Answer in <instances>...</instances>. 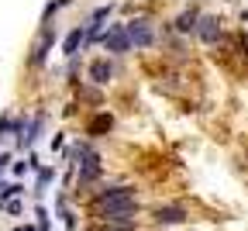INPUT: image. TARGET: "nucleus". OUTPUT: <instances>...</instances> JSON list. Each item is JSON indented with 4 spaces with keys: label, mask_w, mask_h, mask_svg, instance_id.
Here are the masks:
<instances>
[{
    "label": "nucleus",
    "mask_w": 248,
    "mask_h": 231,
    "mask_svg": "<svg viewBox=\"0 0 248 231\" xmlns=\"http://www.w3.org/2000/svg\"><path fill=\"white\" fill-rule=\"evenodd\" d=\"M93 217H100L104 224H135L138 214V197L131 186H107L93 197L90 204Z\"/></svg>",
    "instance_id": "f257e3e1"
},
{
    "label": "nucleus",
    "mask_w": 248,
    "mask_h": 231,
    "mask_svg": "<svg viewBox=\"0 0 248 231\" xmlns=\"http://www.w3.org/2000/svg\"><path fill=\"white\" fill-rule=\"evenodd\" d=\"M73 155L79 159V176H76V180H79V186L97 183V180H100V169H104V166H100V155L93 152L90 145H76V148H73Z\"/></svg>",
    "instance_id": "f03ea898"
},
{
    "label": "nucleus",
    "mask_w": 248,
    "mask_h": 231,
    "mask_svg": "<svg viewBox=\"0 0 248 231\" xmlns=\"http://www.w3.org/2000/svg\"><path fill=\"white\" fill-rule=\"evenodd\" d=\"M100 45H104V52H110V55L131 52L135 45H131V35H128V24H110V28H107V35L100 38Z\"/></svg>",
    "instance_id": "7ed1b4c3"
},
{
    "label": "nucleus",
    "mask_w": 248,
    "mask_h": 231,
    "mask_svg": "<svg viewBox=\"0 0 248 231\" xmlns=\"http://www.w3.org/2000/svg\"><path fill=\"white\" fill-rule=\"evenodd\" d=\"M128 35H131V45H135V49H152V45H155V28H152V21H145V17L128 21Z\"/></svg>",
    "instance_id": "20e7f679"
},
{
    "label": "nucleus",
    "mask_w": 248,
    "mask_h": 231,
    "mask_svg": "<svg viewBox=\"0 0 248 231\" xmlns=\"http://www.w3.org/2000/svg\"><path fill=\"white\" fill-rule=\"evenodd\" d=\"M155 224L159 228H172V224H183L186 217H190V211H186L183 204H166V207H155Z\"/></svg>",
    "instance_id": "39448f33"
},
{
    "label": "nucleus",
    "mask_w": 248,
    "mask_h": 231,
    "mask_svg": "<svg viewBox=\"0 0 248 231\" xmlns=\"http://www.w3.org/2000/svg\"><path fill=\"white\" fill-rule=\"evenodd\" d=\"M52 42H55V31H52V24H42V38H38L35 52H31V66H42V62L48 59V49H52Z\"/></svg>",
    "instance_id": "423d86ee"
},
{
    "label": "nucleus",
    "mask_w": 248,
    "mask_h": 231,
    "mask_svg": "<svg viewBox=\"0 0 248 231\" xmlns=\"http://www.w3.org/2000/svg\"><path fill=\"white\" fill-rule=\"evenodd\" d=\"M197 35H200L207 45H214L217 38H221V17H214V14H203V17H200V24H197Z\"/></svg>",
    "instance_id": "0eeeda50"
},
{
    "label": "nucleus",
    "mask_w": 248,
    "mask_h": 231,
    "mask_svg": "<svg viewBox=\"0 0 248 231\" xmlns=\"http://www.w3.org/2000/svg\"><path fill=\"white\" fill-rule=\"evenodd\" d=\"M110 128H114V117H110L107 111H97V114L86 121V135H90V138H104Z\"/></svg>",
    "instance_id": "6e6552de"
},
{
    "label": "nucleus",
    "mask_w": 248,
    "mask_h": 231,
    "mask_svg": "<svg viewBox=\"0 0 248 231\" xmlns=\"http://www.w3.org/2000/svg\"><path fill=\"white\" fill-rule=\"evenodd\" d=\"M110 76H114V66H110L107 59H93V62H90V80L97 83V86H107Z\"/></svg>",
    "instance_id": "1a4fd4ad"
},
{
    "label": "nucleus",
    "mask_w": 248,
    "mask_h": 231,
    "mask_svg": "<svg viewBox=\"0 0 248 231\" xmlns=\"http://www.w3.org/2000/svg\"><path fill=\"white\" fill-rule=\"evenodd\" d=\"M86 45V28H73L69 35H66V45H62V52H66L69 59H76V52Z\"/></svg>",
    "instance_id": "9d476101"
},
{
    "label": "nucleus",
    "mask_w": 248,
    "mask_h": 231,
    "mask_svg": "<svg viewBox=\"0 0 248 231\" xmlns=\"http://www.w3.org/2000/svg\"><path fill=\"white\" fill-rule=\"evenodd\" d=\"M197 24H200V14L197 11H183L179 17H176V31H183V35H197Z\"/></svg>",
    "instance_id": "9b49d317"
},
{
    "label": "nucleus",
    "mask_w": 248,
    "mask_h": 231,
    "mask_svg": "<svg viewBox=\"0 0 248 231\" xmlns=\"http://www.w3.org/2000/svg\"><path fill=\"white\" fill-rule=\"evenodd\" d=\"M52 180H55V169H42V173H38V190H35V193H45V186H48Z\"/></svg>",
    "instance_id": "f8f14e48"
},
{
    "label": "nucleus",
    "mask_w": 248,
    "mask_h": 231,
    "mask_svg": "<svg viewBox=\"0 0 248 231\" xmlns=\"http://www.w3.org/2000/svg\"><path fill=\"white\" fill-rule=\"evenodd\" d=\"M38 231H48V211L38 207Z\"/></svg>",
    "instance_id": "ddd939ff"
},
{
    "label": "nucleus",
    "mask_w": 248,
    "mask_h": 231,
    "mask_svg": "<svg viewBox=\"0 0 248 231\" xmlns=\"http://www.w3.org/2000/svg\"><path fill=\"white\" fill-rule=\"evenodd\" d=\"M21 231H35V228H21Z\"/></svg>",
    "instance_id": "4468645a"
},
{
    "label": "nucleus",
    "mask_w": 248,
    "mask_h": 231,
    "mask_svg": "<svg viewBox=\"0 0 248 231\" xmlns=\"http://www.w3.org/2000/svg\"><path fill=\"white\" fill-rule=\"evenodd\" d=\"M245 155H248V145H245Z\"/></svg>",
    "instance_id": "2eb2a0df"
}]
</instances>
